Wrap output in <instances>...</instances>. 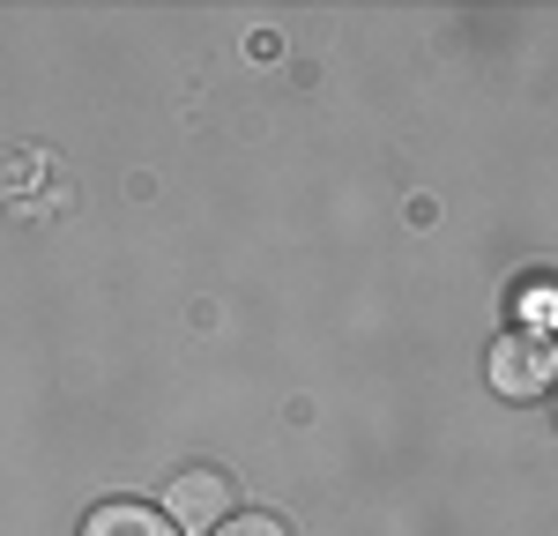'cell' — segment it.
Listing matches in <instances>:
<instances>
[{"label": "cell", "instance_id": "cell-2", "mask_svg": "<svg viewBox=\"0 0 558 536\" xmlns=\"http://www.w3.org/2000/svg\"><path fill=\"white\" fill-rule=\"evenodd\" d=\"M157 507H165V522H172L179 536H186V529L209 536L216 522H231V514H239V485H231L223 470H209V462H202V470H179Z\"/></svg>", "mask_w": 558, "mask_h": 536}, {"label": "cell", "instance_id": "cell-1", "mask_svg": "<svg viewBox=\"0 0 558 536\" xmlns=\"http://www.w3.org/2000/svg\"><path fill=\"white\" fill-rule=\"evenodd\" d=\"M484 373H492V388H499V395L536 402L544 388H551V373H558V351H551V336H544V328H507V336L492 343V357H484Z\"/></svg>", "mask_w": 558, "mask_h": 536}, {"label": "cell", "instance_id": "cell-3", "mask_svg": "<svg viewBox=\"0 0 558 536\" xmlns=\"http://www.w3.org/2000/svg\"><path fill=\"white\" fill-rule=\"evenodd\" d=\"M83 536H179L165 522V507H142V499H105L83 514Z\"/></svg>", "mask_w": 558, "mask_h": 536}, {"label": "cell", "instance_id": "cell-4", "mask_svg": "<svg viewBox=\"0 0 558 536\" xmlns=\"http://www.w3.org/2000/svg\"><path fill=\"white\" fill-rule=\"evenodd\" d=\"M209 536H291V522H283V514H231V522H216Z\"/></svg>", "mask_w": 558, "mask_h": 536}]
</instances>
